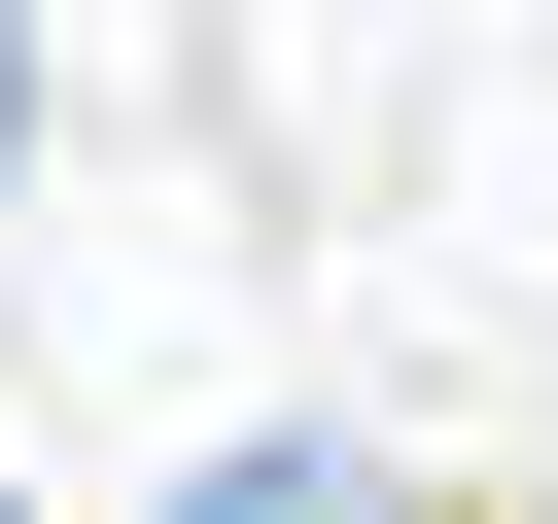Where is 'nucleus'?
<instances>
[{"instance_id":"1","label":"nucleus","mask_w":558,"mask_h":524,"mask_svg":"<svg viewBox=\"0 0 558 524\" xmlns=\"http://www.w3.org/2000/svg\"><path fill=\"white\" fill-rule=\"evenodd\" d=\"M174 524H418V489H384V454H349V419H244V454H209V489H174Z\"/></svg>"},{"instance_id":"2","label":"nucleus","mask_w":558,"mask_h":524,"mask_svg":"<svg viewBox=\"0 0 558 524\" xmlns=\"http://www.w3.org/2000/svg\"><path fill=\"white\" fill-rule=\"evenodd\" d=\"M0 524H35V489H0Z\"/></svg>"},{"instance_id":"3","label":"nucleus","mask_w":558,"mask_h":524,"mask_svg":"<svg viewBox=\"0 0 558 524\" xmlns=\"http://www.w3.org/2000/svg\"><path fill=\"white\" fill-rule=\"evenodd\" d=\"M523 524H558V489H523Z\"/></svg>"}]
</instances>
